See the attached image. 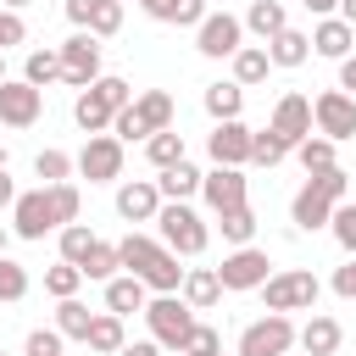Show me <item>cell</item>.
<instances>
[{"instance_id": "1", "label": "cell", "mask_w": 356, "mask_h": 356, "mask_svg": "<svg viewBox=\"0 0 356 356\" xmlns=\"http://www.w3.org/2000/svg\"><path fill=\"white\" fill-rule=\"evenodd\" d=\"M350 195V172H339V167H328V172H306V189L289 200V222L300 228V234H312V228H328V217H334V206Z\"/></svg>"}, {"instance_id": "2", "label": "cell", "mask_w": 356, "mask_h": 356, "mask_svg": "<svg viewBox=\"0 0 356 356\" xmlns=\"http://www.w3.org/2000/svg\"><path fill=\"white\" fill-rule=\"evenodd\" d=\"M122 106H134L128 78H106V72H100V78L72 100V122H78L83 134H106V128H111V117H117Z\"/></svg>"}, {"instance_id": "3", "label": "cell", "mask_w": 356, "mask_h": 356, "mask_svg": "<svg viewBox=\"0 0 356 356\" xmlns=\"http://www.w3.org/2000/svg\"><path fill=\"white\" fill-rule=\"evenodd\" d=\"M156 228H161V245H167L172 256H200L206 239H211V228L200 222V211H195L189 200H161Z\"/></svg>"}, {"instance_id": "4", "label": "cell", "mask_w": 356, "mask_h": 356, "mask_svg": "<svg viewBox=\"0 0 356 356\" xmlns=\"http://www.w3.org/2000/svg\"><path fill=\"white\" fill-rule=\"evenodd\" d=\"M145 323H150V339L161 345V350H189V339H195V312L178 300V295H150L145 300Z\"/></svg>"}, {"instance_id": "5", "label": "cell", "mask_w": 356, "mask_h": 356, "mask_svg": "<svg viewBox=\"0 0 356 356\" xmlns=\"http://www.w3.org/2000/svg\"><path fill=\"white\" fill-rule=\"evenodd\" d=\"M261 295H267V312H312L317 306V295H323V284H317V273H306V267H284V273H273L267 284H261Z\"/></svg>"}, {"instance_id": "6", "label": "cell", "mask_w": 356, "mask_h": 356, "mask_svg": "<svg viewBox=\"0 0 356 356\" xmlns=\"http://www.w3.org/2000/svg\"><path fill=\"white\" fill-rule=\"evenodd\" d=\"M56 56H61V83H72L78 95L100 78V39L95 33H72L67 44H56Z\"/></svg>"}, {"instance_id": "7", "label": "cell", "mask_w": 356, "mask_h": 356, "mask_svg": "<svg viewBox=\"0 0 356 356\" xmlns=\"http://www.w3.org/2000/svg\"><path fill=\"white\" fill-rule=\"evenodd\" d=\"M312 128L323 134V139H356V100L345 95V89H323L317 100H312Z\"/></svg>"}, {"instance_id": "8", "label": "cell", "mask_w": 356, "mask_h": 356, "mask_svg": "<svg viewBox=\"0 0 356 356\" xmlns=\"http://www.w3.org/2000/svg\"><path fill=\"white\" fill-rule=\"evenodd\" d=\"M289 345H295V323L284 312H267L239 334V356H289Z\"/></svg>"}, {"instance_id": "9", "label": "cell", "mask_w": 356, "mask_h": 356, "mask_svg": "<svg viewBox=\"0 0 356 356\" xmlns=\"http://www.w3.org/2000/svg\"><path fill=\"white\" fill-rule=\"evenodd\" d=\"M72 167H78V178H89V184H111V178H122V139H111V134H89Z\"/></svg>"}, {"instance_id": "10", "label": "cell", "mask_w": 356, "mask_h": 356, "mask_svg": "<svg viewBox=\"0 0 356 356\" xmlns=\"http://www.w3.org/2000/svg\"><path fill=\"white\" fill-rule=\"evenodd\" d=\"M239 44H245V22H239V17H228V11H206V17H200V28H195V50H200V56L222 61V56H234Z\"/></svg>"}, {"instance_id": "11", "label": "cell", "mask_w": 356, "mask_h": 356, "mask_svg": "<svg viewBox=\"0 0 356 356\" xmlns=\"http://www.w3.org/2000/svg\"><path fill=\"white\" fill-rule=\"evenodd\" d=\"M217 278H222V289H261V284L273 278V261H267V250L239 245V250H228V256H222Z\"/></svg>"}, {"instance_id": "12", "label": "cell", "mask_w": 356, "mask_h": 356, "mask_svg": "<svg viewBox=\"0 0 356 356\" xmlns=\"http://www.w3.org/2000/svg\"><path fill=\"white\" fill-rule=\"evenodd\" d=\"M39 111H44V89H33L22 78H6L0 83V122L6 128H33Z\"/></svg>"}, {"instance_id": "13", "label": "cell", "mask_w": 356, "mask_h": 356, "mask_svg": "<svg viewBox=\"0 0 356 356\" xmlns=\"http://www.w3.org/2000/svg\"><path fill=\"white\" fill-rule=\"evenodd\" d=\"M200 195H206V206H211L217 217L234 211V206H250V200H245L250 184H245L239 167H211V172H200Z\"/></svg>"}, {"instance_id": "14", "label": "cell", "mask_w": 356, "mask_h": 356, "mask_svg": "<svg viewBox=\"0 0 356 356\" xmlns=\"http://www.w3.org/2000/svg\"><path fill=\"white\" fill-rule=\"evenodd\" d=\"M11 228H17L22 239H44L50 228H61V222H56V206H50V189H28V195H17V206H11Z\"/></svg>"}, {"instance_id": "15", "label": "cell", "mask_w": 356, "mask_h": 356, "mask_svg": "<svg viewBox=\"0 0 356 356\" xmlns=\"http://www.w3.org/2000/svg\"><path fill=\"white\" fill-rule=\"evenodd\" d=\"M67 22L78 33H95V39H111L122 28V0H67Z\"/></svg>"}, {"instance_id": "16", "label": "cell", "mask_w": 356, "mask_h": 356, "mask_svg": "<svg viewBox=\"0 0 356 356\" xmlns=\"http://www.w3.org/2000/svg\"><path fill=\"white\" fill-rule=\"evenodd\" d=\"M278 139H289V150L312 134V100L306 95H278V106H273V122H267Z\"/></svg>"}, {"instance_id": "17", "label": "cell", "mask_w": 356, "mask_h": 356, "mask_svg": "<svg viewBox=\"0 0 356 356\" xmlns=\"http://www.w3.org/2000/svg\"><path fill=\"white\" fill-rule=\"evenodd\" d=\"M206 150H211L217 167H245L250 161V128L245 122H217L211 139H206Z\"/></svg>"}, {"instance_id": "18", "label": "cell", "mask_w": 356, "mask_h": 356, "mask_svg": "<svg viewBox=\"0 0 356 356\" xmlns=\"http://www.w3.org/2000/svg\"><path fill=\"white\" fill-rule=\"evenodd\" d=\"M178 300H184L189 312H206V306H217V300H222V278H217V267H184Z\"/></svg>"}, {"instance_id": "19", "label": "cell", "mask_w": 356, "mask_h": 356, "mask_svg": "<svg viewBox=\"0 0 356 356\" xmlns=\"http://www.w3.org/2000/svg\"><path fill=\"white\" fill-rule=\"evenodd\" d=\"M156 211H161V189L156 184H122L117 189V217H128V222H156Z\"/></svg>"}, {"instance_id": "20", "label": "cell", "mask_w": 356, "mask_h": 356, "mask_svg": "<svg viewBox=\"0 0 356 356\" xmlns=\"http://www.w3.org/2000/svg\"><path fill=\"white\" fill-rule=\"evenodd\" d=\"M161 239H150V234H128V239H117V267H128L134 278H145L156 261H161Z\"/></svg>"}, {"instance_id": "21", "label": "cell", "mask_w": 356, "mask_h": 356, "mask_svg": "<svg viewBox=\"0 0 356 356\" xmlns=\"http://www.w3.org/2000/svg\"><path fill=\"white\" fill-rule=\"evenodd\" d=\"M306 39H312V50H317V56H328V61H345V56H350V44H356V28H345L339 17H323V22H317Z\"/></svg>"}, {"instance_id": "22", "label": "cell", "mask_w": 356, "mask_h": 356, "mask_svg": "<svg viewBox=\"0 0 356 356\" xmlns=\"http://www.w3.org/2000/svg\"><path fill=\"white\" fill-rule=\"evenodd\" d=\"M145 300H150V289H145L134 273H122V278H111V284H106V312H111V317L145 312Z\"/></svg>"}, {"instance_id": "23", "label": "cell", "mask_w": 356, "mask_h": 356, "mask_svg": "<svg viewBox=\"0 0 356 356\" xmlns=\"http://www.w3.org/2000/svg\"><path fill=\"white\" fill-rule=\"evenodd\" d=\"M295 339H300V350H306V356H334V350H339V339H345V328H339L334 317H312Z\"/></svg>"}, {"instance_id": "24", "label": "cell", "mask_w": 356, "mask_h": 356, "mask_svg": "<svg viewBox=\"0 0 356 356\" xmlns=\"http://www.w3.org/2000/svg\"><path fill=\"white\" fill-rule=\"evenodd\" d=\"M245 28L267 44V39H278L284 28H289V17H284V6L278 0H250V11H245Z\"/></svg>"}, {"instance_id": "25", "label": "cell", "mask_w": 356, "mask_h": 356, "mask_svg": "<svg viewBox=\"0 0 356 356\" xmlns=\"http://www.w3.org/2000/svg\"><path fill=\"white\" fill-rule=\"evenodd\" d=\"M228 61H234V83H239V89H250V83H261V78L273 72V61H267V44H239Z\"/></svg>"}, {"instance_id": "26", "label": "cell", "mask_w": 356, "mask_h": 356, "mask_svg": "<svg viewBox=\"0 0 356 356\" xmlns=\"http://www.w3.org/2000/svg\"><path fill=\"white\" fill-rule=\"evenodd\" d=\"M134 117L145 122V134H161V128H172V95H167V89H145V95L134 100Z\"/></svg>"}, {"instance_id": "27", "label": "cell", "mask_w": 356, "mask_h": 356, "mask_svg": "<svg viewBox=\"0 0 356 356\" xmlns=\"http://www.w3.org/2000/svg\"><path fill=\"white\" fill-rule=\"evenodd\" d=\"M145 11H150L156 22H172V28H200L206 0H145Z\"/></svg>"}, {"instance_id": "28", "label": "cell", "mask_w": 356, "mask_h": 356, "mask_svg": "<svg viewBox=\"0 0 356 356\" xmlns=\"http://www.w3.org/2000/svg\"><path fill=\"white\" fill-rule=\"evenodd\" d=\"M306 56H312V39H306L300 28H284L278 39H267V61H273V67H300Z\"/></svg>"}, {"instance_id": "29", "label": "cell", "mask_w": 356, "mask_h": 356, "mask_svg": "<svg viewBox=\"0 0 356 356\" xmlns=\"http://www.w3.org/2000/svg\"><path fill=\"white\" fill-rule=\"evenodd\" d=\"M89 350H100V356H117L122 345H128V334H122V317H111V312H95V323H89V339H83Z\"/></svg>"}, {"instance_id": "30", "label": "cell", "mask_w": 356, "mask_h": 356, "mask_svg": "<svg viewBox=\"0 0 356 356\" xmlns=\"http://www.w3.org/2000/svg\"><path fill=\"white\" fill-rule=\"evenodd\" d=\"M239 106H245V89H239V83H206V111H211V122H239Z\"/></svg>"}, {"instance_id": "31", "label": "cell", "mask_w": 356, "mask_h": 356, "mask_svg": "<svg viewBox=\"0 0 356 356\" xmlns=\"http://www.w3.org/2000/svg\"><path fill=\"white\" fill-rule=\"evenodd\" d=\"M145 156H150V167H156V172L178 167V161H184V134H172V128L150 134V139H145Z\"/></svg>"}, {"instance_id": "32", "label": "cell", "mask_w": 356, "mask_h": 356, "mask_svg": "<svg viewBox=\"0 0 356 356\" xmlns=\"http://www.w3.org/2000/svg\"><path fill=\"white\" fill-rule=\"evenodd\" d=\"M156 189H161V200H189V195H200V172L189 161H178V167H167L156 178Z\"/></svg>"}, {"instance_id": "33", "label": "cell", "mask_w": 356, "mask_h": 356, "mask_svg": "<svg viewBox=\"0 0 356 356\" xmlns=\"http://www.w3.org/2000/svg\"><path fill=\"white\" fill-rule=\"evenodd\" d=\"M89 323H95V312H89L78 295L56 306V334H61V339H89Z\"/></svg>"}, {"instance_id": "34", "label": "cell", "mask_w": 356, "mask_h": 356, "mask_svg": "<svg viewBox=\"0 0 356 356\" xmlns=\"http://www.w3.org/2000/svg\"><path fill=\"white\" fill-rule=\"evenodd\" d=\"M78 273H83V278H95V284H111V278H117V245L95 239V245H89V256L78 261Z\"/></svg>"}, {"instance_id": "35", "label": "cell", "mask_w": 356, "mask_h": 356, "mask_svg": "<svg viewBox=\"0 0 356 356\" xmlns=\"http://www.w3.org/2000/svg\"><path fill=\"white\" fill-rule=\"evenodd\" d=\"M139 284H145L150 295H178V284H184V267H178V256H172V250H161V261H156V267H150Z\"/></svg>"}, {"instance_id": "36", "label": "cell", "mask_w": 356, "mask_h": 356, "mask_svg": "<svg viewBox=\"0 0 356 356\" xmlns=\"http://www.w3.org/2000/svg\"><path fill=\"white\" fill-rule=\"evenodd\" d=\"M56 78H61V56H56V50H28V61H22V83L44 89V83H56Z\"/></svg>"}, {"instance_id": "37", "label": "cell", "mask_w": 356, "mask_h": 356, "mask_svg": "<svg viewBox=\"0 0 356 356\" xmlns=\"http://www.w3.org/2000/svg\"><path fill=\"white\" fill-rule=\"evenodd\" d=\"M217 228H222V239L239 250V245H250V239H256V211H250V206H234V211H222V217H217Z\"/></svg>"}, {"instance_id": "38", "label": "cell", "mask_w": 356, "mask_h": 356, "mask_svg": "<svg viewBox=\"0 0 356 356\" xmlns=\"http://www.w3.org/2000/svg\"><path fill=\"white\" fill-rule=\"evenodd\" d=\"M295 156H300V167H306V172H328V167H334V139L306 134V139L295 145Z\"/></svg>"}, {"instance_id": "39", "label": "cell", "mask_w": 356, "mask_h": 356, "mask_svg": "<svg viewBox=\"0 0 356 356\" xmlns=\"http://www.w3.org/2000/svg\"><path fill=\"white\" fill-rule=\"evenodd\" d=\"M289 156V139H278L273 128H261V134H250V161L256 167H278Z\"/></svg>"}, {"instance_id": "40", "label": "cell", "mask_w": 356, "mask_h": 356, "mask_svg": "<svg viewBox=\"0 0 356 356\" xmlns=\"http://www.w3.org/2000/svg\"><path fill=\"white\" fill-rule=\"evenodd\" d=\"M56 234H61V261H72V267H78V261L89 256V245H95V228H89V222H67V228H56Z\"/></svg>"}, {"instance_id": "41", "label": "cell", "mask_w": 356, "mask_h": 356, "mask_svg": "<svg viewBox=\"0 0 356 356\" xmlns=\"http://www.w3.org/2000/svg\"><path fill=\"white\" fill-rule=\"evenodd\" d=\"M78 284H83V273H78L72 261H56V267L44 273V295H56V300H72Z\"/></svg>"}, {"instance_id": "42", "label": "cell", "mask_w": 356, "mask_h": 356, "mask_svg": "<svg viewBox=\"0 0 356 356\" xmlns=\"http://www.w3.org/2000/svg\"><path fill=\"white\" fill-rule=\"evenodd\" d=\"M33 172H39L44 184H67V172H72V156H67V150H39V156H33Z\"/></svg>"}, {"instance_id": "43", "label": "cell", "mask_w": 356, "mask_h": 356, "mask_svg": "<svg viewBox=\"0 0 356 356\" xmlns=\"http://www.w3.org/2000/svg\"><path fill=\"white\" fill-rule=\"evenodd\" d=\"M44 189H50L56 222H61V228H67V222H78V206H83V200H78V184H44Z\"/></svg>"}, {"instance_id": "44", "label": "cell", "mask_w": 356, "mask_h": 356, "mask_svg": "<svg viewBox=\"0 0 356 356\" xmlns=\"http://www.w3.org/2000/svg\"><path fill=\"white\" fill-rule=\"evenodd\" d=\"M22 295H28V267L0 256V300H22Z\"/></svg>"}, {"instance_id": "45", "label": "cell", "mask_w": 356, "mask_h": 356, "mask_svg": "<svg viewBox=\"0 0 356 356\" xmlns=\"http://www.w3.org/2000/svg\"><path fill=\"white\" fill-rule=\"evenodd\" d=\"M328 228H334V239L356 256V200H339V206H334V217H328Z\"/></svg>"}, {"instance_id": "46", "label": "cell", "mask_w": 356, "mask_h": 356, "mask_svg": "<svg viewBox=\"0 0 356 356\" xmlns=\"http://www.w3.org/2000/svg\"><path fill=\"white\" fill-rule=\"evenodd\" d=\"M22 356H61V334L56 328H33L28 345H22Z\"/></svg>"}, {"instance_id": "47", "label": "cell", "mask_w": 356, "mask_h": 356, "mask_svg": "<svg viewBox=\"0 0 356 356\" xmlns=\"http://www.w3.org/2000/svg\"><path fill=\"white\" fill-rule=\"evenodd\" d=\"M22 39H28L22 11H6V6H0V50H11V44H22Z\"/></svg>"}, {"instance_id": "48", "label": "cell", "mask_w": 356, "mask_h": 356, "mask_svg": "<svg viewBox=\"0 0 356 356\" xmlns=\"http://www.w3.org/2000/svg\"><path fill=\"white\" fill-rule=\"evenodd\" d=\"M184 356H222V339H217V328L195 323V339H189V350H184Z\"/></svg>"}, {"instance_id": "49", "label": "cell", "mask_w": 356, "mask_h": 356, "mask_svg": "<svg viewBox=\"0 0 356 356\" xmlns=\"http://www.w3.org/2000/svg\"><path fill=\"white\" fill-rule=\"evenodd\" d=\"M334 295H345V300H356V256L334 273Z\"/></svg>"}, {"instance_id": "50", "label": "cell", "mask_w": 356, "mask_h": 356, "mask_svg": "<svg viewBox=\"0 0 356 356\" xmlns=\"http://www.w3.org/2000/svg\"><path fill=\"white\" fill-rule=\"evenodd\" d=\"M339 89L356 100V56H345V61H339Z\"/></svg>"}, {"instance_id": "51", "label": "cell", "mask_w": 356, "mask_h": 356, "mask_svg": "<svg viewBox=\"0 0 356 356\" xmlns=\"http://www.w3.org/2000/svg\"><path fill=\"white\" fill-rule=\"evenodd\" d=\"M117 356H161V345H156V339H134V345H122Z\"/></svg>"}, {"instance_id": "52", "label": "cell", "mask_w": 356, "mask_h": 356, "mask_svg": "<svg viewBox=\"0 0 356 356\" xmlns=\"http://www.w3.org/2000/svg\"><path fill=\"white\" fill-rule=\"evenodd\" d=\"M0 206H17V184H11L6 167H0Z\"/></svg>"}, {"instance_id": "53", "label": "cell", "mask_w": 356, "mask_h": 356, "mask_svg": "<svg viewBox=\"0 0 356 356\" xmlns=\"http://www.w3.org/2000/svg\"><path fill=\"white\" fill-rule=\"evenodd\" d=\"M334 6H339V0H306V11H312V17H328Z\"/></svg>"}, {"instance_id": "54", "label": "cell", "mask_w": 356, "mask_h": 356, "mask_svg": "<svg viewBox=\"0 0 356 356\" xmlns=\"http://www.w3.org/2000/svg\"><path fill=\"white\" fill-rule=\"evenodd\" d=\"M339 22H345V28H356V0H339Z\"/></svg>"}, {"instance_id": "55", "label": "cell", "mask_w": 356, "mask_h": 356, "mask_svg": "<svg viewBox=\"0 0 356 356\" xmlns=\"http://www.w3.org/2000/svg\"><path fill=\"white\" fill-rule=\"evenodd\" d=\"M0 6H6V11H22V6H33V0H0Z\"/></svg>"}, {"instance_id": "56", "label": "cell", "mask_w": 356, "mask_h": 356, "mask_svg": "<svg viewBox=\"0 0 356 356\" xmlns=\"http://www.w3.org/2000/svg\"><path fill=\"white\" fill-rule=\"evenodd\" d=\"M0 256H6V228H0Z\"/></svg>"}, {"instance_id": "57", "label": "cell", "mask_w": 356, "mask_h": 356, "mask_svg": "<svg viewBox=\"0 0 356 356\" xmlns=\"http://www.w3.org/2000/svg\"><path fill=\"white\" fill-rule=\"evenodd\" d=\"M0 167H6V145H0Z\"/></svg>"}, {"instance_id": "58", "label": "cell", "mask_w": 356, "mask_h": 356, "mask_svg": "<svg viewBox=\"0 0 356 356\" xmlns=\"http://www.w3.org/2000/svg\"><path fill=\"white\" fill-rule=\"evenodd\" d=\"M0 83H6V61H0Z\"/></svg>"}, {"instance_id": "59", "label": "cell", "mask_w": 356, "mask_h": 356, "mask_svg": "<svg viewBox=\"0 0 356 356\" xmlns=\"http://www.w3.org/2000/svg\"><path fill=\"white\" fill-rule=\"evenodd\" d=\"M122 6H128V0H122ZM139 6H145V0H139Z\"/></svg>"}, {"instance_id": "60", "label": "cell", "mask_w": 356, "mask_h": 356, "mask_svg": "<svg viewBox=\"0 0 356 356\" xmlns=\"http://www.w3.org/2000/svg\"><path fill=\"white\" fill-rule=\"evenodd\" d=\"M0 356H6V350H0Z\"/></svg>"}]
</instances>
